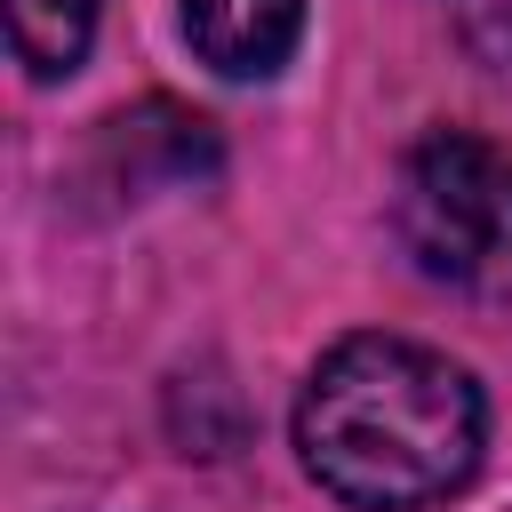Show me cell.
I'll return each mask as SVG.
<instances>
[{"label":"cell","instance_id":"obj_1","mask_svg":"<svg viewBox=\"0 0 512 512\" xmlns=\"http://www.w3.org/2000/svg\"><path fill=\"white\" fill-rule=\"evenodd\" d=\"M488 440L480 384L408 336H344L296 400L304 472L360 512H416L472 480Z\"/></svg>","mask_w":512,"mask_h":512},{"label":"cell","instance_id":"obj_2","mask_svg":"<svg viewBox=\"0 0 512 512\" xmlns=\"http://www.w3.org/2000/svg\"><path fill=\"white\" fill-rule=\"evenodd\" d=\"M392 232L424 280L512 304V152L472 128H432L400 160Z\"/></svg>","mask_w":512,"mask_h":512},{"label":"cell","instance_id":"obj_3","mask_svg":"<svg viewBox=\"0 0 512 512\" xmlns=\"http://www.w3.org/2000/svg\"><path fill=\"white\" fill-rule=\"evenodd\" d=\"M184 40L224 80H272L304 32V0H176Z\"/></svg>","mask_w":512,"mask_h":512},{"label":"cell","instance_id":"obj_4","mask_svg":"<svg viewBox=\"0 0 512 512\" xmlns=\"http://www.w3.org/2000/svg\"><path fill=\"white\" fill-rule=\"evenodd\" d=\"M96 8H104V0H8V40H16L24 72H32V80H64V72L88 56Z\"/></svg>","mask_w":512,"mask_h":512},{"label":"cell","instance_id":"obj_5","mask_svg":"<svg viewBox=\"0 0 512 512\" xmlns=\"http://www.w3.org/2000/svg\"><path fill=\"white\" fill-rule=\"evenodd\" d=\"M464 24H472L496 56H512V0H464Z\"/></svg>","mask_w":512,"mask_h":512}]
</instances>
